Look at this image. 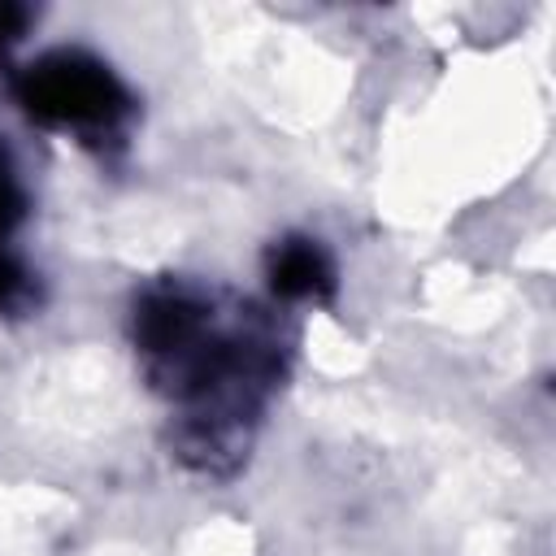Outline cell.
Listing matches in <instances>:
<instances>
[{"label": "cell", "instance_id": "1", "mask_svg": "<svg viewBox=\"0 0 556 556\" xmlns=\"http://www.w3.org/2000/svg\"><path fill=\"white\" fill-rule=\"evenodd\" d=\"M22 100L43 122H109L126 104L117 78L100 61L78 52L39 61L22 83Z\"/></svg>", "mask_w": 556, "mask_h": 556}, {"label": "cell", "instance_id": "2", "mask_svg": "<svg viewBox=\"0 0 556 556\" xmlns=\"http://www.w3.org/2000/svg\"><path fill=\"white\" fill-rule=\"evenodd\" d=\"M330 265L313 243H287L274 256V287L282 295H313L317 287H326Z\"/></svg>", "mask_w": 556, "mask_h": 556}, {"label": "cell", "instance_id": "3", "mask_svg": "<svg viewBox=\"0 0 556 556\" xmlns=\"http://www.w3.org/2000/svg\"><path fill=\"white\" fill-rule=\"evenodd\" d=\"M22 217V191L13 182V169H9V156L0 152V235H9Z\"/></svg>", "mask_w": 556, "mask_h": 556}, {"label": "cell", "instance_id": "4", "mask_svg": "<svg viewBox=\"0 0 556 556\" xmlns=\"http://www.w3.org/2000/svg\"><path fill=\"white\" fill-rule=\"evenodd\" d=\"M22 26H26V9L0 4V43H13V39L22 35Z\"/></svg>", "mask_w": 556, "mask_h": 556}, {"label": "cell", "instance_id": "5", "mask_svg": "<svg viewBox=\"0 0 556 556\" xmlns=\"http://www.w3.org/2000/svg\"><path fill=\"white\" fill-rule=\"evenodd\" d=\"M17 282H22V274H17V265H13V261H9L4 252H0V304H4V300H9L13 291H17Z\"/></svg>", "mask_w": 556, "mask_h": 556}]
</instances>
